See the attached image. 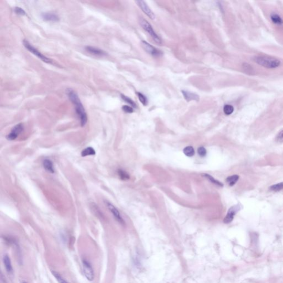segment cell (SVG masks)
<instances>
[{"instance_id": "obj_11", "label": "cell", "mask_w": 283, "mask_h": 283, "mask_svg": "<svg viewBox=\"0 0 283 283\" xmlns=\"http://www.w3.org/2000/svg\"><path fill=\"white\" fill-rule=\"evenodd\" d=\"M3 262L5 266L6 271L10 274H12L13 273V269L12 266L11 261L9 255L5 254L3 257Z\"/></svg>"}, {"instance_id": "obj_2", "label": "cell", "mask_w": 283, "mask_h": 283, "mask_svg": "<svg viewBox=\"0 0 283 283\" xmlns=\"http://www.w3.org/2000/svg\"><path fill=\"white\" fill-rule=\"evenodd\" d=\"M254 61L259 65L268 69H274L279 67L281 63L279 59L266 56H255L254 58Z\"/></svg>"}, {"instance_id": "obj_27", "label": "cell", "mask_w": 283, "mask_h": 283, "mask_svg": "<svg viewBox=\"0 0 283 283\" xmlns=\"http://www.w3.org/2000/svg\"><path fill=\"white\" fill-rule=\"evenodd\" d=\"M197 152H198V154H199V155L202 157H205V155H206V153H207L206 149L204 147H202L199 148L198 150H197Z\"/></svg>"}, {"instance_id": "obj_10", "label": "cell", "mask_w": 283, "mask_h": 283, "mask_svg": "<svg viewBox=\"0 0 283 283\" xmlns=\"http://www.w3.org/2000/svg\"><path fill=\"white\" fill-rule=\"evenodd\" d=\"M136 2L137 3L138 6L143 11V12L145 13V14L147 16H148L151 20H154L155 18V15H154V13L151 11V10L150 9L148 6H147V3L144 1L139 0V1H136Z\"/></svg>"}, {"instance_id": "obj_5", "label": "cell", "mask_w": 283, "mask_h": 283, "mask_svg": "<svg viewBox=\"0 0 283 283\" xmlns=\"http://www.w3.org/2000/svg\"><path fill=\"white\" fill-rule=\"evenodd\" d=\"M82 267L83 271L85 277L89 281H93L95 277V273L93 269L92 265L91 264L89 261L86 259H84L82 261Z\"/></svg>"}, {"instance_id": "obj_13", "label": "cell", "mask_w": 283, "mask_h": 283, "mask_svg": "<svg viewBox=\"0 0 283 283\" xmlns=\"http://www.w3.org/2000/svg\"><path fill=\"white\" fill-rule=\"evenodd\" d=\"M182 94L184 98L188 102L193 101V100L199 101L200 98H199V95H197L195 93H191V92L186 91H182Z\"/></svg>"}, {"instance_id": "obj_17", "label": "cell", "mask_w": 283, "mask_h": 283, "mask_svg": "<svg viewBox=\"0 0 283 283\" xmlns=\"http://www.w3.org/2000/svg\"><path fill=\"white\" fill-rule=\"evenodd\" d=\"M239 178V177L238 175H233L230 176V177L227 178V179H226V182L228 184V185H230V186H232L235 184L236 182H238Z\"/></svg>"}, {"instance_id": "obj_24", "label": "cell", "mask_w": 283, "mask_h": 283, "mask_svg": "<svg viewBox=\"0 0 283 283\" xmlns=\"http://www.w3.org/2000/svg\"><path fill=\"white\" fill-rule=\"evenodd\" d=\"M233 111H234V108L232 105H226L224 107V112L225 115H231Z\"/></svg>"}, {"instance_id": "obj_25", "label": "cell", "mask_w": 283, "mask_h": 283, "mask_svg": "<svg viewBox=\"0 0 283 283\" xmlns=\"http://www.w3.org/2000/svg\"><path fill=\"white\" fill-rule=\"evenodd\" d=\"M137 95L140 102L143 104V105L146 106L148 104V100L146 96L140 93H137Z\"/></svg>"}, {"instance_id": "obj_18", "label": "cell", "mask_w": 283, "mask_h": 283, "mask_svg": "<svg viewBox=\"0 0 283 283\" xmlns=\"http://www.w3.org/2000/svg\"><path fill=\"white\" fill-rule=\"evenodd\" d=\"M117 174L121 180H127L129 179L130 177H129V174L123 169H119L117 170Z\"/></svg>"}, {"instance_id": "obj_7", "label": "cell", "mask_w": 283, "mask_h": 283, "mask_svg": "<svg viewBox=\"0 0 283 283\" xmlns=\"http://www.w3.org/2000/svg\"><path fill=\"white\" fill-rule=\"evenodd\" d=\"M141 46L143 48L144 51L147 52L148 53L151 54L153 56H158L162 55V53L155 48L153 46L149 44L146 41H142L141 42Z\"/></svg>"}, {"instance_id": "obj_19", "label": "cell", "mask_w": 283, "mask_h": 283, "mask_svg": "<svg viewBox=\"0 0 283 283\" xmlns=\"http://www.w3.org/2000/svg\"><path fill=\"white\" fill-rule=\"evenodd\" d=\"M183 152L187 157H193L195 154V150L191 146H188L185 147L183 150Z\"/></svg>"}, {"instance_id": "obj_22", "label": "cell", "mask_w": 283, "mask_h": 283, "mask_svg": "<svg viewBox=\"0 0 283 283\" xmlns=\"http://www.w3.org/2000/svg\"><path fill=\"white\" fill-rule=\"evenodd\" d=\"M202 175H203L204 177H205V178H206L209 181H210L211 182H212L214 184L219 185L220 186H223V184H222L221 182H219L218 180H217L215 179H214L213 177H211L209 174H202Z\"/></svg>"}, {"instance_id": "obj_29", "label": "cell", "mask_w": 283, "mask_h": 283, "mask_svg": "<svg viewBox=\"0 0 283 283\" xmlns=\"http://www.w3.org/2000/svg\"><path fill=\"white\" fill-rule=\"evenodd\" d=\"M276 140L277 142L281 143L283 142V130L281 131L278 134L276 137Z\"/></svg>"}, {"instance_id": "obj_30", "label": "cell", "mask_w": 283, "mask_h": 283, "mask_svg": "<svg viewBox=\"0 0 283 283\" xmlns=\"http://www.w3.org/2000/svg\"><path fill=\"white\" fill-rule=\"evenodd\" d=\"M122 109H123L124 112L129 113H132V112H133V109L132 107L128 106H126V105H124V106L122 107Z\"/></svg>"}, {"instance_id": "obj_12", "label": "cell", "mask_w": 283, "mask_h": 283, "mask_svg": "<svg viewBox=\"0 0 283 283\" xmlns=\"http://www.w3.org/2000/svg\"><path fill=\"white\" fill-rule=\"evenodd\" d=\"M85 49L87 52L94 54L95 55H97V56H104L106 55V53L104 51L101 50L99 48H96L94 47L87 46L85 47Z\"/></svg>"}, {"instance_id": "obj_21", "label": "cell", "mask_w": 283, "mask_h": 283, "mask_svg": "<svg viewBox=\"0 0 283 283\" xmlns=\"http://www.w3.org/2000/svg\"><path fill=\"white\" fill-rule=\"evenodd\" d=\"M52 274L59 283H69L65 280L64 278L59 274V273L55 272V271H52Z\"/></svg>"}, {"instance_id": "obj_31", "label": "cell", "mask_w": 283, "mask_h": 283, "mask_svg": "<svg viewBox=\"0 0 283 283\" xmlns=\"http://www.w3.org/2000/svg\"><path fill=\"white\" fill-rule=\"evenodd\" d=\"M92 207H93V210L95 212L96 214H98V216H101V217H103V215L101 213L100 210L98 209V208L97 206V205H95L94 204H93Z\"/></svg>"}, {"instance_id": "obj_20", "label": "cell", "mask_w": 283, "mask_h": 283, "mask_svg": "<svg viewBox=\"0 0 283 283\" xmlns=\"http://www.w3.org/2000/svg\"><path fill=\"white\" fill-rule=\"evenodd\" d=\"M270 18L272 20V22L279 25H281L283 23V21L281 18L277 14H272L270 16Z\"/></svg>"}, {"instance_id": "obj_4", "label": "cell", "mask_w": 283, "mask_h": 283, "mask_svg": "<svg viewBox=\"0 0 283 283\" xmlns=\"http://www.w3.org/2000/svg\"><path fill=\"white\" fill-rule=\"evenodd\" d=\"M23 43L24 46L25 47V48L28 51H29L32 53L34 55H35L36 56H37L39 59H41L43 62L47 63H51V62H52L51 59L48 58L47 56H45V55H44L43 54L41 53L39 51L36 49V48H34L33 45H31L29 42L27 41V40L25 39L23 41Z\"/></svg>"}, {"instance_id": "obj_15", "label": "cell", "mask_w": 283, "mask_h": 283, "mask_svg": "<svg viewBox=\"0 0 283 283\" xmlns=\"http://www.w3.org/2000/svg\"><path fill=\"white\" fill-rule=\"evenodd\" d=\"M43 19L45 21H51V22H57L59 20L58 16L56 14L51 12H45L43 13Z\"/></svg>"}, {"instance_id": "obj_33", "label": "cell", "mask_w": 283, "mask_h": 283, "mask_svg": "<svg viewBox=\"0 0 283 283\" xmlns=\"http://www.w3.org/2000/svg\"><path fill=\"white\" fill-rule=\"evenodd\" d=\"M22 283H26V282H22Z\"/></svg>"}, {"instance_id": "obj_3", "label": "cell", "mask_w": 283, "mask_h": 283, "mask_svg": "<svg viewBox=\"0 0 283 283\" xmlns=\"http://www.w3.org/2000/svg\"><path fill=\"white\" fill-rule=\"evenodd\" d=\"M140 25L142 27V28L147 32H148L150 34V36H151V38L154 39L155 42L157 43L158 44H159L162 43L161 39L157 35V34L155 33V32H154V29L152 28L151 24L148 22L147 21H146L144 19H143V18H140Z\"/></svg>"}, {"instance_id": "obj_9", "label": "cell", "mask_w": 283, "mask_h": 283, "mask_svg": "<svg viewBox=\"0 0 283 283\" xmlns=\"http://www.w3.org/2000/svg\"><path fill=\"white\" fill-rule=\"evenodd\" d=\"M240 206L238 205H235L233 206L232 207L230 208L229 210L227 212V215L225 217L224 222L225 224H229L230 222L232 221L234 216H235L236 213L238 212V211L240 210Z\"/></svg>"}, {"instance_id": "obj_28", "label": "cell", "mask_w": 283, "mask_h": 283, "mask_svg": "<svg viewBox=\"0 0 283 283\" xmlns=\"http://www.w3.org/2000/svg\"><path fill=\"white\" fill-rule=\"evenodd\" d=\"M14 12L16 14H20V15H25V12L24 11V10L18 7H16L14 8Z\"/></svg>"}, {"instance_id": "obj_14", "label": "cell", "mask_w": 283, "mask_h": 283, "mask_svg": "<svg viewBox=\"0 0 283 283\" xmlns=\"http://www.w3.org/2000/svg\"><path fill=\"white\" fill-rule=\"evenodd\" d=\"M43 166L45 170L50 173L51 174H54L55 173V169L54 167L53 163L49 159H45L43 162Z\"/></svg>"}, {"instance_id": "obj_16", "label": "cell", "mask_w": 283, "mask_h": 283, "mask_svg": "<svg viewBox=\"0 0 283 283\" xmlns=\"http://www.w3.org/2000/svg\"><path fill=\"white\" fill-rule=\"evenodd\" d=\"M96 154V151L95 149L93 148V147H87L84 149L82 152V156L83 157H86L89 155H93Z\"/></svg>"}, {"instance_id": "obj_6", "label": "cell", "mask_w": 283, "mask_h": 283, "mask_svg": "<svg viewBox=\"0 0 283 283\" xmlns=\"http://www.w3.org/2000/svg\"><path fill=\"white\" fill-rule=\"evenodd\" d=\"M24 126L22 124H18L14 126L10 133L7 135L6 138L9 140H15L19 135L23 131Z\"/></svg>"}, {"instance_id": "obj_32", "label": "cell", "mask_w": 283, "mask_h": 283, "mask_svg": "<svg viewBox=\"0 0 283 283\" xmlns=\"http://www.w3.org/2000/svg\"><path fill=\"white\" fill-rule=\"evenodd\" d=\"M243 68H244L245 71H246L248 72V74H250V72L252 73V68L251 67V66L248 64H244Z\"/></svg>"}, {"instance_id": "obj_23", "label": "cell", "mask_w": 283, "mask_h": 283, "mask_svg": "<svg viewBox=\"0 0 283 283\" xmlns=\"http://www.w3.org/2000/svg\"><path fill=\"white\" fill-rule=\"evenodd\" d=\"M269 189L270 190L273 191L275 192H277V191H279L283 190V182L277 183V184L272 185L269 188Z\"/></svg>"}, {"instance_id": "obj_1", "label": "cell", "mask_w": 283, "mask_h": 283, "mask_svg": "<svg viewBox=\"0 0 283 283\" xmlns=\"http://www.w3.org/2000/svg\"><path fill=\"white\" fill-rule=\"evenodd\" d=\"M67 95L70 101L73 102L75 106V111L80 120V124L82 127L85 126L87 122V116L83 105L78 98L77 94L71 89H67Z\"/></svg>"}, {"instance_id": "obj_26", "label": "cell", "mask_w": 283, "mask_h": 283, "mask_svg": "<svg viewBox=\"0 0 283 283\" xmlns=\"http://www.w3.org/2000/svg\"><path fill=\"white\" fill-rule=\"evenodd\" d=\"M120 96H121V98H122L126 102L129 104V105H131V106L133 107H136V104H135V102L133 101L132 100H131V98H128V97H127V96L124 95H121Z\"/></svg>"}, {"instance_id": "obj_8", "label": "cell", "mask_w": 283, "mask_h": 283, "mask_svg": "<svg viewBox=\"0 0 283 283\" xmlns=\"http://www.w3.org/2000/svg\"><path fill=\"white\" fill-rule=\"evenodd\" d=\"M105 202L107 208H108L109 211L112 213L113 216H114L116 220L121 224H124V219H122L117 208H116L114 205H112V204L110 203L109 202L106 201Z\"/></svg>"}]
</instances>
